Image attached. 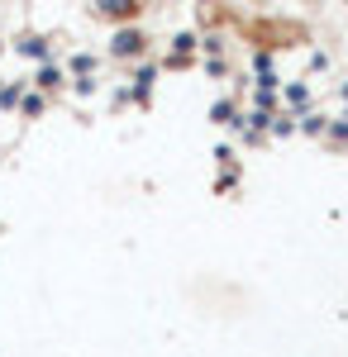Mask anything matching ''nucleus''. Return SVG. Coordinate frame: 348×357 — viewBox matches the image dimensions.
<instances>
[{"label":"nucleus","mask_w":348,"mask_h":357,"mask_svg":"<svg viewBox=\"0 0 348 357\" xmlns=\"http://www.w3.org/2000/svg\"><path fill=\"white\" fill-rule=\"evenodd\" d=\"M138 53H143V33H138V29L115 33V57H138Z\"/></svg>","instance_id":"1"},{"label":"nucleus","mask_w":348,"mask_h":357,"mask_svg":"<svg viewBox=\"0 0 348 357\" xmlns=\"http://www.w3.org/2000/svg\"><path fill=\"white\" fill-rule=\"evenodd\" d=\"M20 48H24L29 57H48V43H43V38H24Z\"/></svg>","instance_id":"3"},{"label":"nucleus","mask_w":348,"mask_h":357,"mask_svg":"<svg viewBox=\"0 0 348 357\" xmlns=\"http://www.w3.org/2000/svg\"><path fill=\"white\" fill-rule=\"evenodd\" d=\"M101 15H115V20H134L138 5H134V0H119V5H115V0H106V5H101Z\"/></svg>","instance_id":"2"}]
</instances>
